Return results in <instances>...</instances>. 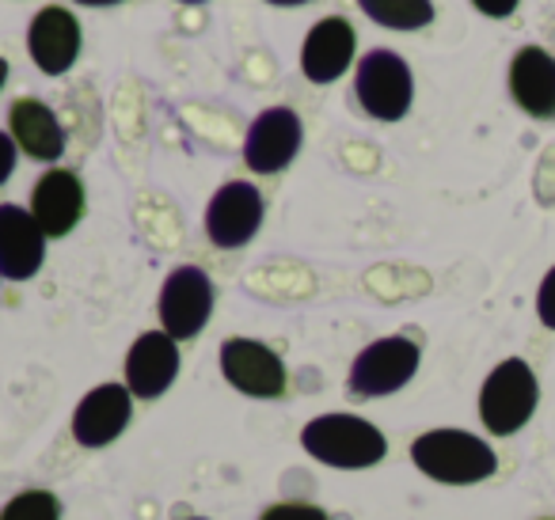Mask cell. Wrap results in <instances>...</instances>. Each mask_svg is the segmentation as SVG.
I'll return each instance as SVG.
<instances>
[{"label":"cell","instance_id":"6da1fadb","mask_svg":"<svg viewBox=\"0 0 555 520\" xmlns=\"http://www.w3.org/2000/svg\"><path fill=\"white\" fill-rule=\"evenodd\" d=\"M411 464L434 482L472 486V482L491 479L499 459H494L491 444L468 429H430L411 444Z\"/></svg>","mask_w":555,"mask_h":520},{"label":"cell","instance_id":"7a4b0ae2","mask_svg":"<svg viewBox=\"0 0 555 520\" xmlns=\"http://www.w3.org/2000/svg\"><path fill=\"white\" fill-rule=\"evenodd\" d=\"M301 444L312 459L339 471H365L377 467L388 452V441L373 421L358 414H320L301 429Z\"/></svg>","mask_w":555,"mask_h":520},{"label":"cell","instance_id":"3957f363","mask_svg":"<svg viewBox=\"0 0 555 520\" xmlns=\"http://www.w3.org/2000/svg\"><path fill=\"white\" fill-rule=\"evenodd\" d=\"M540 403V384L529 361L506 358L487 373L483 388H479V418H483L487 433L514 437L517 429L529 426Z\"/></svg>","mask_w":555,"mask_h":520},{"label":"cell","instance_id":"277c9868","mask_svg":"<svg viewBox=\"0 0 555 520\" xmlns=\"http://www.w3.org/2000/svg\"><path fill=\"white\" fill-rule=\"evenodd\" d=\"M354 95L362 110L377 122H400L415 100V77L411 65L392 50H370L358 65Z\"/></svg>","mask_w":555,"mask_h":520},{"label":"cell","instance_id":"5b68a950","mask_svg":"<svg viewBox=\"0 0 555 520\" xmlns=\"http://www.w3.org/2000/svg\"><path fill=\"white\" fill-rule=\"evenodd\" d=\"M418 361H423V350H418V342H411V338H403V335L377 338V342H370L354 358L347 388L362 399L392 395V391L408 388L411 376L418 373Z\"/></svg>","mask_w":555,"mask_h":520},{"label":"cell","instance_id":"8992f818","mask_svg":"<svg viewBox=\"0 0 555 520\" xmlns=\"http://www.w3.org/2000/svg\"><path fill=\"white\" fill-rule=\"evenodd\" d=\"M214 312V282L198 266H176L160 289V323L176 342L194 338Z\"/></svg>","mask_w":555,"mask_h":520},{"label":"cell","instance_id":"52a82bcc","mask_svg":"<svg viewBox=\"0 0 555 520\" xmlns=\"http://www.w3.org/2000/svg\"><path fill=\"white\" fill-rule=\"evenodd\" d=\"M221 373L240 395L278 399L286 391V365L267 342L255 338H229L221 346Z\"/></svg>","mask_w":555,"mask_h":520},{"label":"cell","instance_id":"ba28073f","mask_svg":"<svg viewBox=\"0 0 555 520\" xmlns=\"http://www.w3.org/2000/svg\"><path fill=\"white\" fill-rule=\"evenodd\" d=\"M301 118L289 107H270L262 110L251 122L244 141V164L259 176H274V171H286L294 164V156L301 153Z\"/></svg>","mask_w":555,"mask_h":520},{"label":"cell","instance_id":"9c48e42d","mask_svg":"<svg viewBox=\"0 0 555 520\" xmlns=\"http://www.w3.org/2000/svg\"><path fill=\"white\" fill-rule=\"evenodd\" d=\"M262 224V194L251 183H224L221 191L209 198L206 206V236L214 247L232 251V247H244L247 239L259 232Z\"/></svg>","mask_w":555,"mask_h":520},{"label":"cell","instance_id":"30bf717a","mask_svg":"<svg viewBox=\"0 0 555 520\" xmlns=\"http://www.w3.org/2000/svg\"><path fill=\"white\" fill-rule=\"evenodd\" d=\"M130 414H133L130 388L126 384H100L73 411V437L85 448H107L130 426Z\"/></svg>","mask_w":555,"mask_h":520},{"label":"cell","instance_id":"8fae6325","mask_svg":"<svg viewBox=\"0 0 555 520\" xmlns=\"http://www.w3.org/2000/svg\"><path fill=\"white\" fill-rule=\"evenodd\" d=\"M179 376V342L168 330H145L126 353V388L133 399H160Z\"/></svg>","mask_w":555,"mask_h":520},{"label":"cell","instance_id":"7c38bea8","mask_svg":"<svg viewBox=\"0 0 555 520\" xmlns=\"http://www.w3.org/2000/svg\"><path fill=\"white\" fill-rule=\"evenodd\" d=\"M31 217L47 232V239L69 236L80 224V217H85V183H80L77 171H47L31 191Z\"/></svg>","mask_w":555,"mask_h":520},{"label":"cell","instance_id":"4fadbf2b","mask_svg":"<svg viewBox=\"0 0 555 520\" xmlns=\"http://www.w3.org/2000/svg\"><path fill=\"white\" fill-rule=\"evenodd\" d=\"M27 50H31V62L39 65L47 77H62L77 65L80 57V24L69 9H42L39 16L27 27Z\"/></svg>","mask_w":555,"mask_h":520},{"label":"cell","instance_id":"5bb4252c","mask_svg":"<svg viewBox=\"0 0 555 520\" xmlns=\"http://www.w3.org/2000/svg\"><path fill=\"white\" fill-rule=\"evenodd\" d=\"M47 259V232L27 209L0 206V277L27 282L42 270Z\"/></svg>","mask_w":555,"mask_h":520},{"label":"cell","instance_id":"9a60e30c","mask_svg":"<svg viewBox=\"0 0 555 520\" xmlns=\"http://www.w3.org/2000/svg\"><path fill=\"white\" fill-rule=\"evenodd\" d=\"M354 47H358L354 27H350L347 20L343 16L320 20L301 47V73L312 84H332V80H339L343 73L350 69Z\"/></svg>","mask_w":555,"mask_h":520},{"label":"cell","instance_id":"2e32d148","mask_svg":"<svg viewBox=\"0 0 555 520\" xmlns=\"http://www.w3.org/2000/svg\"><path fill=\"white\" fill-rule=\"evenodd\" d=\"M509 95L532 118H555V57L544 47H521L509 62Z\"/></svg>","mask_w":555,"mask_h":520},{"label":"cell","instance_id":"e0dca14e","mask_svg":"<svg viewBox=\"0 0 555 520\" xmlns=\"http://www.w3.org/2000/svg\"><path fill=\"white\" fill-rule=\"evenodd\" d=\"M9 130L20 153L39 164H54L65 153V130L42 100H16L9 110Z\"/></svg>","mask_w":555,"mask_h":520},{"label":"cell","instance_id":"ac0fdd59","mask_svg":"<svg viewBox=\"0 0 555 520\" xmlns=\"http://www.w3.org/2000/svg\"><path fill=\"white\" fill-rule=\"evenodd\" d=\"M358 9L380 27L392 31H418L434 20L430 0H358Z\"/></svg>","mask_w":555,"mask_h":520},{"label":"cell","instance_id":"d6986e66","mask_svg":"<svg viewBox=\"0 0 555 520\" xmlns=\"http://www.w3.org/2000/svg\"><path fill=\"white\" fill-rule=\"evenodd\" d=\"M0 520H62V502L50 490H20L0 509Z\"/></svg>","mask_w":555,"mask_h":520},{"label":"cell","instance_id":"ffe728a7","mask_svg":"<svg viewBox=\"0 0 555 520\" xmlns=\"http://www.w3.org/2000/svg\"><path fill=\"white\" fill-rule=\"evenodd\" d=\"M259 520H332L320 505H309V502H278L270 509H262Z\"/></svg>","mask_w":555,"mask_h":520},{"label":"cell","instance_id":"44dd1931","mask_svg":"<svg viewBox=\"0 0 555 520\" xmlns=\"http://www.w3.org/2000/svg\"><path fill=\"white\" fill-rule=\"evenodd\" d=\"M537 315L540 323H544L547 330H555V266L544 274V282H540V292H537Z\"/></svg>","mask_w":555,"mask_h":520},{"label":"cell","instance_id":"7402d4cb","mask_svg":"<svg viewBox=\"0 0 555 520\" xmlns=\"http://www.w3.org/2000/svg\"><path fill=\"white\" fill-rule=\"evenodd\" d=\"M16 141H12V133L0 130V186L9 183V176L16 171Z\"/></svg>","mask_w":555,"mask_h":520},{"label":"cell","instance_id":"603a6c76","mask_svg":"<svg viewBox=\"0 0 555 520\" xmlns=\"http://www.w3.org/2000/svg\"><path fill=\"white\" fill-rule=\"evenodd\" d=\"M472 4H476V9L483 12V16H491V20H506V16H514L517 4H521V0H472Z\"/></svg>","mask_w":555,"mask_h":520},{"label":"cell","instance_id":"cb8c5ba5","mask_svg":"<svg viewBox=\"0 0 555 520\" xmlns=\"http://www.w3.org/2000/svg\"><path fill=\"white\" fill-rule=\"evenodd\" d=\"M77 4H88V9H111V4H122V0H77Z\"/></svg>","mask_w":555,"mask_h":520},{"label":"cell","instance_id":"d4e9b609","mask_svg":"<svg viewBox=\"0 0 555 520\" xmlns=\"http://www.w3.org/2000/svg\"><path fill=\"white\" fill-rule=\"evenodd\" d=\"M267 4H278V9H297V4H309V0H267Z\"/></svg>","mask_w":555,"mask_h":520},{"label":"cell","instance_id":"484cf974","mask_svg":"<svg viewBox=\"0 0 555 520\" xmlns=\"http://www.w3.org/2000/svg\"><path fill=\"white\" fill-rule=\"evenodd\" d=\"M4 80H9V62L0 57V88H4Z\"/></svg>","mask_w":555,"mask_h":520},{"label":"cell","instance_id":"4316f807","mask_svg":"<svg viewBox=\"0 0 555 520\" xmlns=\"http://www.w3.org/2000/svg\"><path fill=\"white\" fill-rule=\"evenodd\" d=\"M179 4H202V0H179Z\"/></svg>","mask_w":555,"mask_h":520},{"label":"cell","instance_id":"83f0119b","mask_svg":"<svg viewBox=\"0 0 555 520\" xmlns=\"http://www.w3.org/2000/svg\"><path fill=\"white\" fill-rule=\"evenodd\" d=\"M186 520H206V517H186Z\"/></svg>","mask_w":555,"mask_h":520}]
</instances>
